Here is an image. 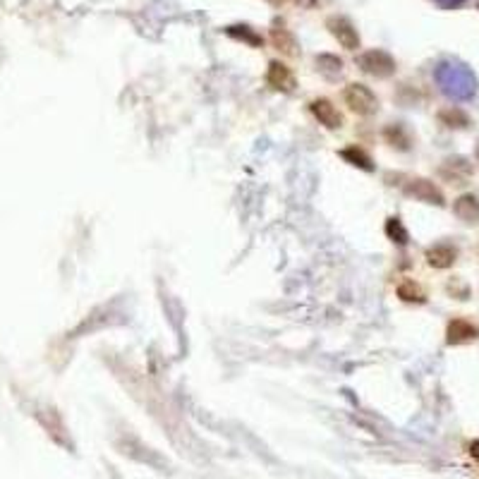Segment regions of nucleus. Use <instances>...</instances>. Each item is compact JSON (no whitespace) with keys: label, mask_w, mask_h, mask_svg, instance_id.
<instances>
[{"label":"nucleus","mask_w":479,"mask_h":479,"mask_svg":"<svg viewBox=\"0 0 479 479\" xmlns=\"http://www.w3.org/2000/svg\"><path fill=\"white\" fill-rule=\"evenodd\" d=\"M436 80H439L441 89H444L449 96L458 98V101H465V98H472L477 91V80L465 65H458V62H446V65H439L436 70Z\"/></svg>","instance_id":"1"},{"label":"nucleus","mask_w":479,"mask_h":479,"mask_svg":"<svg viewBox=\"0 0 479 479\" xmlns=\"http://www.w3.org/2000/svg\"><path fill=\"white\" fill-rule=\"evenodd\" d=\"M341 98L347 106V111L359 118H372L379 111V96L372 91V87L362 84V82H350L343 87Z\"/></svg>","instance_id":"2"},{"label":"nucleus","mask_w":479,"mask_h":479,"mask_svg":"<svg viewBox=\"0 0 479 479\" xmlns=\"http://www.w3.org/2000/svg\"><path fill=\"white\" fill-rule=\"evenodd\" d=\"M357 67L369 77H377V80H388L395 75V58L383 48H372L364 51L357 55Z\"/></svg>","instance_id":"3"},{"label":"nucleus","mask_w":479,"mask_h":479,"mask_svg":"<svg viewBox=\"0 0 479 479\" xmlns=\"http://www.w3.org/2000/svg\"><path fill=\"white\" fill-rule=\"evenodd\" d=\"M403 192L410 197V199L422 201V204H434V206L446 204L444 190L429 178H410L408 182H405Z\"/></svg>","instance_id":"4"},{"label":"nucleus","mask_w":479,"mask_h":479,"mask_svg":"<svg viewBox=\"0 0 479 479\" xmlns=\"http://www.w3.org/2000/svg\"><path fill=\"white\" fill-rule=\"evenodd\" d=\"M309 113L314 116L316 123H319L321 127L329 129V132H338V129H343V125H345V118H343V113L338 111V106L331 98H324V96L311 98Z\"/></svg>","instance_id":"5"},{"label":"nucleus","mask_w":479,"mask_h":479,"mask_svg":"<svg viewBox=\"0 0 479 479\" xmlns=\"http://www.w3.org/2000/svg\"><path fill=\"white\" fill-rule=\"evenodd\" d=\"M326 29H329V34L338 41V44H341V48H345V51L359 48V31L355 29V24H352L347 17H338V15H333V17L326 19Z\"/></svg>","instance_id":"6"},{"label":"nucleus","mask_w":479,"mask_h":479,"mask_svg":"<svg viewBox=\"0 0 479 479\" xmlns=\"http://www.w3.org/2000/svg\"><path fill=\"white\" fill-rule=\"evenodd\" d=\"M269 44L273 46V48L278 51L280 55H285V58H298V55H300L298 39H295V34L288 27H285L280 19H275V22L271 24V29H269Z\"/></svg>","instance_id":"7"},{"label":"nucleus","mask_w":479,"mask_h":479,"mask_svg":"<svg viewBox=\"0 0 479 479\" xmlns=\"http://www.w3.org/2000/svg\"><path fill=\"white\" fill-rule=\"evenodd\" d=\"M264 80H266V84L273 91H283V93H290L295 87H298L295 72L280 60H271L269 62V70H266V77H264Z\"/></svg>","instance_id":"8"},{"label":"nucleus","mask_w":479,"mask_h":479,"mask_svg":"<svg viewBox=\"0 0 479 479\" xmlns=\"http://www.w3.org/2000/svg\"><path fill=\"white\" fill-rule=\"evenodd\" d=\"M439 175L451 185H465L472 178V163L465 156H451L441 163Z\"/></svg>","instance_id":"9"},{"label":"nucleus","mask_w":479,"mask_h":479,"mask_svg":"<svg viewBox=\"0 0 479 479\" xmlns=\"http://www.w3.org/2000/svg\"><path fill=\"white\" fill-rule=\"evenodd\" d=\"M424 259L431 269H451L458 262V247L451 242H436L424 252Z\"/></svg>","instance_id":"10"},{"label":"nucleus","mask_w":479,"mask_h":479,"mask_svg":"<svg viewBox=\"0 0 479 479\" xmlns=\"http://www.w3.org/2000/svg\"><path fill=\"white\" fill-rule=\"evenodd\" d=\"M477 336L479 329L467 319H453L449 321V329H446V343L449 345H462V343L475 341Z\"/></svg>","instance_id":"11"},{"label":"nucleus","mask_w":479,"mask_h":479,"mask_svg":"<svg viewBox=\"0 0 479 479\" xmlns=\"http://www.w3.org/2000/svg\"><path fill=\"white\" fill-rule=\"evenodd\" d=\"M383 142L398 151H408L413 147V134L408 132L403 123H390L383 127Z\"/></svg>","instance_id":"12"},{"label":"nucleus","mask_w":479,"mask_h":479,"mask_svg":"<svg viewBox=\"0 0 479 479\" xmlns=\"http://www.w3.org/2000/svg\"><path fill=\"white\" fill-rule=\"evenodd\" d=\"M341 156L345 163H350V165H355V168L359 170H374V159L369 156V151L367 149H362V147H357V144H350V147H345V149H341Z\"/></svg>","instance_id":"13"},{"label":"nucleus","mask_w":479,"mask_h":479,"mask_svg":"<svg viewBox=\"0 0 479 479\" xmlns=\"http://www.w3.org/2000/svg\"><path fill=\"white\" fill-rule=\"evenodd\" d=\"M453 213L465 223H477L479 221V199L475 195H462L453 204Z\"/></svg>","instance_id":"14"},{"label":"nucleus","mask_w":479,"mask_h":479,"mask_svg":"<svg viewBox=\"0 0 479 479\" xmlns=\"http://www.w3.org/2000/svg\"><path fill=\"white\" fill-rule=\"evenodd\" d=\"M395 293H398V298L403 302H408V305H424L426 302V293L422 290L419 283H415L413 278L400 280L398 288H395Z\"/></svg>","instance_id":"15"},{"label":"nucleus","mask_w":479,"mask_h":479,"mask_svg":"<svg viewBox=\"0 0 479 479\" xmlns=\"http://www.w3.org/2000/svg\"><path fill=\"white\" fill-rule=\"evenodd\" d=\"M436 118H439L441 125H446V127H451V129H467L470 127V116H467L462 108H455V106L439 111L436 113Z\"/></svg>","instance_id":"16"},{"label":"nucleus","mask_w":479,"mask_h":479,"mask_svg":"<svg viewBox=\"0 0 479 479\" xmlns=\"http://www.w3.org/2000/svg\"><path fill=\"white\" fill-rule=\"evenodd\" d=\"M316 67L324 77L329 80H336V77L343 75V60L338 55H331V53H321L316 55Z\"/></svg>","instance_id":"17"},{"label":"nucleus","mask_w":479,"mask_h":479,"mask_svg":"<svg viewBox=\"0 0 479 479\" xmlns=\"http://www.w3.org/2000/svg\"><path fill=\"white\" fill-rule=\"evenodd\" d=\"M226 34L233 36V39H237V41H242V44L254 46V48L264 46V39H262V36H259L252 27H228Z\"/></svg>","instance_id":"18"},{"label":"nucleus","mask_w":479,"mask_h":479,"mask_svg":"<svg viewBox=\"0 0 479 479\" xmlns=\"http://www.w3.org/2000/svg\"><path fill=\"white\" fill-rule=\"evenodd\" d=\"M386 235L393 240V242H398V244L408 242V231H405L403 221H400L398 216H390L386 221Z\"/></svg>","instance_id":"19"},{"label":"nucleus","mask_w":479,"mask_h":479,"mask_svg":"<svg viewBox=\"0 0 479 479\" xmlns=\"http://www.w3.org/2000/svg\"><path fill=\"white\" fill-rule=\"evenodd\" d=\"M470 455L475 458V460H479V441H472L470 444Z\"/></svg>","instance_id":"20"},{"label":"nucleus","mask_w":479,"mask_h":479,"mask_svg":"<svg viewBox=\"0 0 479 479\" xmlns=\"http://www.w3.org/2000/svg\"><path fill=\"white\" fill-rule=\"evenodd\" d=\"M298 3L302 5V8H314V5H316V0H298Z\"/></svg>","instance_id":"21"},{"label":"nucleus","mask_w":479,"mask_h":479,"mask_svg":"<svg viewBox=\"0 0 479 479\" xmlns=\"http://www.w3.org/2000/svg\"><path fill=\"white\" fill-rule=\"evenodd\" d=\"M475 159H477V163H479V142H477V147H475Z\"/></svg>","instance_id":"22"},{"label":"nucleus","mask_w":479,"mask_h":479,"mask_svg":"<svg viewBox=\"0 0 479 479\" xmlns=\"http://www.w3.org/2000/svg\"><path fill=\"white\" fill-rule=\"evenodd\" d=\"M444 3H451V5H455V3H462V0H444Z\"/></svg>","instance_id":"23"},{"label":"nucleus","mask_w":479,"mask_h":479,"mask_svg":"<svg viewBox=\"0 0 479 479\" xmlns=\"http://www.w3.org/2000/svg\"><path fill=\"white\" fill-rule=\"evenodd\" d=\"M269 3H271V5H280L283 0H269Z\"/></svg>","instance_id":"24"}]
</instances>
